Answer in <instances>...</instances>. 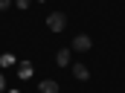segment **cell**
<instances>
[{"instance_id":"cell-1","label":"cell","mask_w":125,"mask_h":93,"mask_svg":"<svg viewBox=\"0 0 125 93\" xmlns=\"http://www.w3.org/2000/svg\"><path fill=\"white\" fill-rule=\"evenodd\" d=\"M64 23H67V18H64L61 12H52V15L47 18V26H50L52 32H61V29H64Z\"/></svg>"},{"instance_id":"cell-8","label":"cell","mask_w":125,"mask_h":93,"mask_svg":"<svg viewBox=\"0 0 125 93\" xmlns=\"http://www.w3.org/2000/svg\"><path fill=\"white\" fill-rule=\"evenodd\" d=\"M0 90H6V79H3V73H0Z\"/></svg>"},{"instance_id":"cell-2","label":"cell","mask_w":125,"mask_h":93,"mask_svg":"<svg viewBox=\"0 0 125 93\" xmlns=\"http://www.w3.org/2000/svg\"><path fill=\"white\" fill-rule=\"evenodd\" d=\"M73 50H79V52H84V50H90V38H87V35H79V38L73 41Z\"/></svg>"},{"instance_id":"cell-5","label":"cell","mask_w":125,"mask_h":93,"mask_svg":"<svg viewBox=\"0 0 125 93\" xmlns=\"http://www.w3.org/2000/svg\"><path fill=\"white\" fill-rule=\"evenodd\" d=\"M73 76H76V79H82V82H84V79H87V76H90V73H87V67H84V64H73Z\"/></svg>"},{"instance_id":"cell-7","label":"cell","mask_w":125,"mask_h":93,"mask_svg":"<svg viewBox=\"0 0 125 93\" xmlns=\"http://www.w3.org/2000/svg\"><path fill=\"white\" fill-rule=\"evenodd\" d=\"M0 64H3V67H9V64H15V58H12V55H3V58H0Z\"/></svg>"},{"instance_id":"cell-6","label":"cell","mask_w":125,"mask_h":93,"mask_svg":"<svg viewBox=\"0 0 125 93\" xmlns=\"http://www.w3.org/2000/svg\"><path fill=\"white\" fill-rule=\"evenodd\" d=\"M55 61L61 64V67H67V64H70V50H61V52L55 55Z\"/></svg>"},{"instance_id":"cell-4","label":"cell","mask_w":125,"mask_h":93,"mask_svg":"<svg viewBox=\"0 0 125 93\" xmlns=\"http://www.w3.org/2000/svg\"><path fill=\"white\" fill-rule=\"evenodd\" d=\"M18 76H21V79H29L32 76V64L29 61H21L18 64Z\"/></svg>"},{"instance_id":"cell-3","label":"cell","mask_w":125,"mask_h":93,"mask_svg":"<svg viewBox=\"0 0 125 93\" xmlns=\"http://www.w3.org/2000/svg\"><path fill=\"white\" fill-rule=\"evenodd\" d=\"M38 93H58V84L50 82V79H44V82L38 84Z\"/></svg>"}]
</instances>
